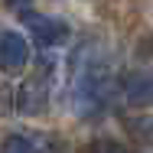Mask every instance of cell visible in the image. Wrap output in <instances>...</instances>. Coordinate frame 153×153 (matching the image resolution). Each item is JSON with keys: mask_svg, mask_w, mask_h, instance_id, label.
<instances>
[{"mask_svg": "<svg viewBox=\"0 0 153 153\" xmlns=\"http://www.w3.org/2000/svg\"><path fill=\"white\" fill-rule=\"evenodd\" d=\"M10 101H13L10 88H0V114H7V111H10Z\"/></svg>", "mask_w": 153, "mask_h": 153, "instance_id": "52a82bcc", "label": "cell"}, {"mask_svg": "<svg viewBox=\"0 0 153 153\" xmlns=\"http://www.w3.org/2000/svg\"><path fill=\"white\" fill-rule=\"evenodd\" d=\"M88 153H127V150H124L117 140H108V137H101V140L88 143Z\"/></svg>", "mask_w": 153, "mask_h": 153, "instance_id": "8992f818", "label": "cell"}, {"mask_svg": "<svg viewBox=\"0 0 153 153\" xmlns=\"http://www.w3.org/2000/svg\"><path fill=\"white\" fill-rule=\"evenodd\" d=\"M46 101H49V82H46V75L26 78L20 94H16V108L23 114H42L46 111Z\"/></svg>", "mask_w": 153, "mask_h": 153, "instance_id": "3957f363", "label": "cell"}, {"mask_svg": "<svg viewBox=\"0 0 153 153\" xmlns=\"http://www.w3.org/2000/svg\"><path fill=\"white\" fill-rule=\"evenodd\" d=\"M0 153H36V147H33V140H26V137L10 134V137L0 140Z\"/></svg>", "mask_w": 153, "mask_h": 153, "instance_id": "5b68a950", "label": "cell"}, {"mask_svg": "<svg viewBox=\"0 0 153 153\" xmlns=\"http://www.w3.org/2000/svg\"><path fill=\"white\" fill-rule=\"evenodd\" d=\"M26 23H30V33L36 36V42L39 46H62L65 42V36H68V26H65V20L59 16H46V13H39L36 7H23V3H16L13 7Z\"/></svg>", "mask_w": 153, "mask_h": 153, "instance_id": "6da1fadb", "label": "cell"}, {"mask_svg": "<svg viewBox=\"0 0 153 153\" xmlns=\"http://www.w3.org/2000/svg\"><path fill=\"white\" fill-rule=\"evenodd\" d=\"M26 59H30V46L26 39L16 30H3L0 33V68L7 75H16L26 68Z\"/></svg>", "mask_w": 153, "mask_h": 153, "instance_id": "7a4b0ae2", "label": "cell"}, {"mask_svg": "<svg viewBox=\"0 0 153 153\" xmlns=\"http://www.w3.org/2000/svg\"><path fill=\"white\" fill-rule=\"evenodd\" d=\"M127 101L130 104H147V101H153V82L147 78V75H137L134 82H127Z\"/></svg>", "mask_w": 153, "mask_h": 153, "instance_id": "277c9868", "label": "cell"}]
</instances>
